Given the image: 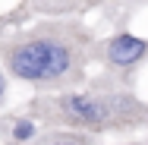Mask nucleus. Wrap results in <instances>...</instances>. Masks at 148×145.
<instances>
[{
	"label": "nucleus",
	"mask_w": 148,
	"mask_h": 145,
	"mask_svg": "<svg viewBox=\"0 0 148 145\" xmlns=\"http://www.w3.org/2000/svg\"><path fill=\"white\" fill-rule=\"evenodd\" d=\"M101 82L117 88H136V76L148 63V38H139L132 32H117L110 38H101Z\"/></svg>",
	"instance_id": "obj_3"
},
{
	"label": "nucleus",
	"mask_w": 148,
	"mask_h": 145,
	"mask_svg": "<svg viewBox=\"0 0 148 145\" xmlns=\"http://www.w3.org/2000/svg\"><path fill=\"white\" fill-rule=\"evenodd\" d=\"M6 98H10V76H6V69L0 66V111H3Z\"/></svg>",
	"instance_id": "obj_6"
},
{
	"label": "nucleus",
	"mask_w": 148,
	"mask_h": 145,
	"mask_svg": "<svg viewBox=\"0 0 148 145\" xmlns=\"http://www.w3.org/2000/svg\"><path fill=\"white\" fill-rule=\"evenodd\" d=\"M0 133H3L6 139H13V142L29 145V142H35V139L41 136V123H38L35 117H29V114H19V117H10Z\"/></svg>",
	"instance_id": "obj_4"
},
{
	"label": "nucleus",
	"mask_w": 148,
	"mask_h": 145,
	"mask_svg": "<svg viewBox=\"0 0 148 145\" xmlns=\"http://www.w3.org/2000/svg\"><path fill=\"white\" fill-rule=\"evenodd\" d=\"M25 114L47 129H79L91 136L148 129V101L136 95V88H117L107 82L35 95Z\"/></svg>",
	"instance_id": "obj_2"
},
{
	"label": "nucleus",
	"mask_w": 148,
	"mask_h": 145,
	"mask_svg": "<svg viewBox=\"0 0 148 145\" xmlns=\"http://www.w3.org/2000/svg\"><path fill=\"white\" fill-rule=\"evenodd\" d=\"M3 145H22V142H13V139H6V142H3Z\"/></svg>",
	"instance_id": "obj_7"
},
{
	"label": "nucleus",
	"mask_w": 148,
	"mask_h": 145,
	"mask_svg": "<svg viewBox=\"0 0 148 145\" xmlns=\"http://www.w3.org/2000/svg\"><path fill=\"white\" fill-rule=\"evenodd\" d=\"M41 145H101V142H98V136L79 133V129H51Z\"/></svg>",
	"instance_id": "obj_5"
},
{
	"label": "nucleus",
	"mask_w": 148,
	"mask_h": 145,
	"mask_svg": "<svg viewBox=\"0 0 148 145\" xmlns=\"http://www.w3.org/2000/svg\"><path fill=\"white\" fill-rule=\"evenodd\" d=\"M101 57V38L82 19H44L0 41V66L10 79L38 95L88 85V69Z\"/></svg>",
	"instance_id": "obj_1"
}]
</instances>
